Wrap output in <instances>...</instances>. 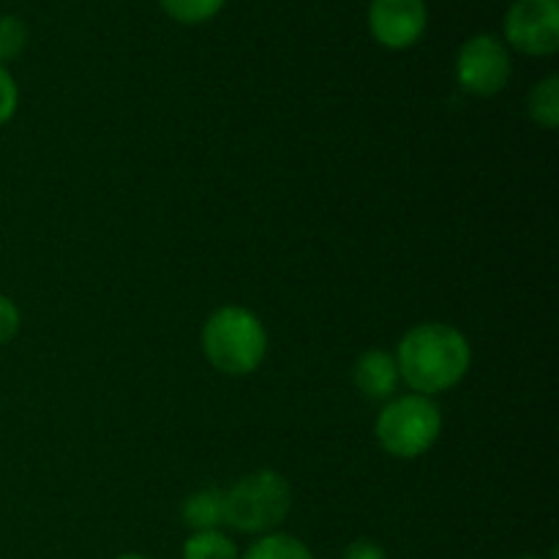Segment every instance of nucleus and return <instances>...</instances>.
Here are the masks:
<instances>
[{
  "label": "nucleus",
  "instance_id": "2eb2a0df",
  "mask_svg": "<svg viewBox=\"0 0 559 559\" xmlns=\"http://www.w3.org/2000/svg\"><path fill=\"white\" fill-rule=\"evenodd\" d=\"M20 107V87H16L11 71L0 63V126L9 123Z\"/></svg>",
  "mask_w": 559,
  "mask_h": 559
},
{
  "label": "nucleus",
  "instance_id": "7ed1b4c3",
  "mask_svg": "<svg viewBox=\"0 0 559 559\" xmlns=\"http://www.w3.org/2000/svg\"><path fill=\"white\" fill-rule=\"evenodd\" d=\"M442 435V413L431 396L407 393L391 399L374 420V437L396 459H418L435 448Z\"/></svg>",
  "mask_w": 559,
  "mask_h": 559
},
{
  "label": "nucleus",
  "instance_id": "20e7f679",
  "mask_svg": "<svg viewBox=\"0 0 559 559\" xmlns=\"http://www.w3.org/2000/svg\"><path fill=\"white\" fill-rule=\"evenodd\" d=\"M293 508V489L276 469H257L227 489V524L238 533H273Z\"/></svg>",
  "mask_w": 559,
  "mask_h": 559
},
{
  "label": "nucleus",
  "instance_id": "0eeeda50",
  "mask_svg": "<svg viewBox=\"0 0 559 559\" xmlns=\"http://www.w3.org/2000/svg\"><path fill=\"white\" fill-rule=\"evenodd\" d=\"M429 25L424 0H371L369 27L385 49H407L420 41Z\"/></svg>",
  "mask_w": 559,
  "mask_h": 559
},
{
  "label": "nucleus",
  "instance_id": "4468645a",
  "mask_svg": "<svg viewBox=\"0 0 559 559\" xmlns=\"http://www.w3.org/2000/svg\"><path fill=\"white\" fill-rule=\"evenodd\" d=\"M27 44V27L20 16H0V63L20 58Z\"/></svg>",
  "mask_w": 559,
  "mask_h": 559
},
{
  "label": "nucleus",
  "instance_id": "9d476101",
  "mask_svg": "<svg viewBox=\"0 0 559 559\" xmlns=\"http://www.w3.org/2000/svg\"><path fill=\"white\" fill-rule=\"evenodd\" d=\"M530 118L544 129L555 131L559 126V76L549 74L530 91L527 98Z\"/></svg>",
  "mask_w": 559,
  "mask_h": 559
},
{
  "label": "nucleus",
  "instance_id": "1a4fd4ad",
  "mask_svg": "<svg viewBox=\"0 0 559 559\" xmlns=\"http://www.w3.org/2000/svg\"><path fill=\"white\" fill-rule=\"evenodd\" d=\"M183 524L194 533H213L227 524V489H200L183 502Z\"/></svg>",
  "mask_w": 559,
  "mask_h": 559
},
{
  "label": "nucleus",
  "instance_id": "ddd939ff",
  "mask_svg": "<svg viewBox=\"0 0 559 559\" xmlns=\"http://www.w3.org/2000/svg\"><path fill=\"white\" fill-rule=\"evenodd\" d=\"M164 14L180 25H202L224 9V0H158Z\"/></svg>",
  "mask_w": 559,
  "mask_h": 559
},
{
  "label": "nucleus",
  "instance_id": "39448f33",
  "mask_svg": "<svg viewBox=\"0 0 559 559\" xmlns=\"http://www.w3.org/2000/svg\"><path fill=\"white\" fill-rule=\"evenodd\" d=\"M456 80L462 91L489 98L511 82V55L500 38L480 33L467 38L456 55Z\"/></svg>",
  "mask_w": 559,
  "mask_h": 559
},
{
  "label": "nucleus",
  "instance_id": "dca6fc26",
  "mask_svg": "<svg viewBox=\"0 0 559 559\" xmlns=\"http://www.w3.org/2000/svg\"><path fill=\"white\" fill-rule=\"evenodd\" d=\"M20 325H22L20 309H16V304L9 298V295L0 293V347L9 344L11 338L20 333Z\"/></svg>",
  "mask_w": 559,
  "mask_h": 559
},
{
  "label": "nucleus",
  "instance_id": "6ab92c4d",
  "mask_svg": "<svg viewBox=\"0 0 559 559\" xmlns=\"http://www.w3.org/2000/svg\"><path fill=\"white\" fill-rule=\"evenodd\" d=\"M516 559H540V557H533V555H524V557H516Z\"/></svg>",
  "mask_w": 559,
  "mask_h": 559
},
{
  "label": "nucleus",
  "instance_id": "423d86ee",
  "mask_svg": "<svg viewBox=\"0 0 559 559\" xmlns=\"http://www.w3.org/2000/svg\"><path fill=\"white\" fill-rule=\"evenodd\" d=\"M506 38L524 55H555L559 49V0H516L506 14Z\"/></svg>",
  "mask_w": 559,
  "mask_h": 559
},
{
  "label": "nucleus",
  "instance_id": "f8f14e48",
  "mask_svg": "<svg viewBox=\"0 0 559 559\" xmlns=\"http://www.w3.org/2000/svg\"><path fill=\"white\" fill-rule=\"evenodd\" d=\"M183 559H238V549L224 533H194L183 544Z\"/></svg>",
  "mask_w": 559,
  "mask_h": 559
},
{
  "label": "nucleus",
  "instance_id": "6e6552de",
  "mask_svg": "<svg viewBox=\"0 0 559 559\" xmlns=\"http://www.w3.org/2000/svg\"><path fill=\"white\" fill-rule=\"evenodd\" d=\"M353 380L355 388H358L364 396L377 399V402L393 399L399 382H402L396 355L385 353V349H366V353L355 360Z\"/></svg>",
  "mask_w": 559,
  "mask_h": 559
},
{
  "label": "nucleus",
  "instance_id": "a211bd4d",
  "mask_svg": "<svg viewBox=\"0 0 559 559\" xmlns=\"http://www.w3.org/2000/svg\"><path fill=\"white\" fill-rule=\"evenodd\" d=\"M118 559H147V557H142V555H120Z\"/></svg>",
  "mask_w": 559,
  "mask_h": 559
},
{
  "label": "nucleus",
  "instance_id": "9b49d317",
  "mask_svg": "<svg viewBox=\"0 0 559 559\" xmlns=\"http://www.w3.org/2000/svg\"><path fill=\"white\" fill-rule=\"evenodd\" d=\"M243 559H314V555L304 540L293 538V535L267 533L257 544H251Z\"/></svg>",
  "mask_w": 559,
  "mask_h": 559
},
{
  "label": "nucleus",
  "instance_id": "f257e3e1",
  "mask_svg": "<svg viewBox=\"0 0 559 559\" xmlns=\"http://www.w3.org/2000/svg\"><path fill=\"white\" fill-rule=\"evenodd\" d=\"M473 347L459 328L424 322L407 331L396 347L399 377L420 396H437L467 377Z\"/></svg>",
  "mask_w": 559,
  "mask_h": 559
},
{
  "label": "nucleus",
  "instance_id": "f3484780",
  "mask_svg": "<svg viewBox=\"0 0 559 559\" xmlns=\"http://www.w3.org/2000/svg\"><path fill=\"white\" fill-rule=\"evenodd\" d=\"M344 559H388L385 549L369 538H358L344 549Z\"/></svg>",
  "mask_w": 559,
  "mask_h": 559
},
{
  "label": "nucleus",
  "instance_id": "f03ea898",
  "mask_svg": "<svg viewBox=\"0 0 559 559\" xmlns=\"http://www.w3.org/2000/svg\"><path fill=\"white\" fill-rule=\"evenodd\" d=\"M202 353L222 374H254L267 355V331L246 306H222L202 325Z\"/></svg>",
  "mask_w": 559,
  "mask_h": 559
}]
</instances>
